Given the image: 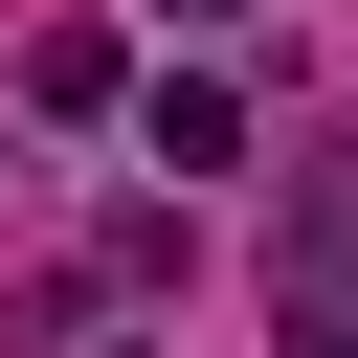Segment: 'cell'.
Masks as SVG:
<instances>
[{"label": "cell", "mask_w": 358, "mask_h": 358, "mask_svg": "<svg viewBox=\"0 0 358 358\" xmlns=\"http://www.w3.org/2000/svg\"><path fill=\"white\" fill-rule=\"evenodd\" d=\"M268 313H291V358H358V224H291Z\"/></svg>", "instance_id": "1"}, {"label": "cell", "mask_w": 358, "mask_h": 358, "mask_svg": "<svg viewBox=\"0 0 358 358\" xmlns=\"http://www.w3.org/2000/svg\"><path fill=\"white\" fill-rule=\"evenodd\" d=\"M246 157V90H201V67H157V179H224Z\"/></svg>", "instance_id": "2"}, {"label": "cell", "mask_w": 358, "mask_h": 358, "mask_svg": "<svg viewBox=\"0 0 358 358\" xmlns=\"http://www.w3.org/2000/svg\"><path fill=\"white\" fill-rule=\"evenodd\" d=\"M112 90H134L112 22H45V45H22V112H112Z\"/></svg>", "instance_id": "3"}, {"label": "cell", "mask_w": 358, "mask_h": 358, "mask_svg": "<svg viewBox=\"0 0 358 358\" xmlns=\"http://www.w3.org/2000/svg\"><path fill=\"white\" fill-rule=\"evenodd\" d=\"M157 22H268V0H157Z\"/></svg>", "instance_id": "4"}]
</instances>
